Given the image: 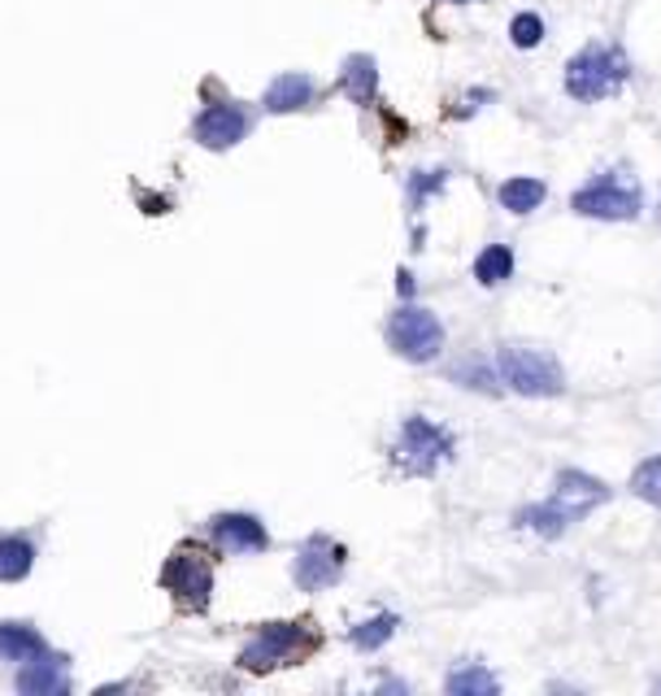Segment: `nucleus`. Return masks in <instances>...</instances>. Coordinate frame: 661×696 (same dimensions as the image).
Masks as SVG:
<instances>
[{
    "label": "nucleus",
    "instance_id": "aec40b11",
    "mask_svg": "<svg viewBox=\"0 0 661 696\" xmlns=\"http://www.w3.org/2000/svg\"><path fill=\"white\" fill-rule=\"evenodd\" d=\"M397 627H401V618H397V614H375V618L358 622V627L349 631V640H353L362 653H375L379 644H388V640L397 635Z\"/></svg>",
    "mask_w": 661,
    "mask_h": 696
},
{
    "label": "nucleus",
    "instance_id": "9b49d317",
    "mask_svg": "<svg viewBox=\"0 0 661 696\" xmlns=\"http://www.w3.org/2000/svg\"><path fill=\"white\" fill-rule=\"evenodd\" d=\"M14 687L23 696H66L70 692V657L49 648V653L23 661L18 674H14Z\"/></svg>",
    "mask_w": 661,
    "mask_h": 696
},
{
    "label": "nucleus",
    "instance_id": "a211bd4d",
    "mask_svg": "<svg viewBox=\"0 0 661 696\" xmlns=\"http://www.w3.org/2000/svg\"><path fill=\"white\" fill-rule=\"evenodd\" d=\"M522 527H531L535 536H561L570 523H574V514L566 510V505H557V501H548V505H531V510H522V518H518Z\"/></svg>",
    "mask_w": 661,
    "mask_h": 696
},
{
    "label": "nucleus",
    "instance_id": "6e6552de",
    "mask_svg": "<svg viewBox=\"0 0 661 696\" xmlns=\"http://www.w3.org/2000/svg\"><path fill=\"white\" fill-rule=\"evenodd\" d=\"M248 131H252V114H248L239 101H213V105H205V109L196 114V123H192V140H196L200 149H209V153L235 149L239 140H248Z\"/></svg>",
    "mask_w": 661,
    "mask_h": 696
},
{
    "label": "nucleus",
    "instance_id": "423d86ee",
    "mask_svg": "<svg viewBox=\"0 0 661 696\" xmlns=\"http://www.w3.org/2000/svg\"><path fill=\"white\" fill-rule=\"evenodd\" d=\"M570 209L583 218H605V222H631L639 214V192L631 183H622L618 175H600L587 188H579L570 196Z\"/></svg>",
    "mask_w": 661,
    "mask_h": 696
},
{
    "label": "nucleus",
    "instance_id": "39448f33",
    "mask_svg": "<svg viewBox=\"0 0 661 696\" xmlns=\"http://www.w3.org/2000/svg\"><path fill=\"white\" fill-rule=\"evenodd\" d=\"M345 562H349L345 544H336L330 536H322V531H317V536H309V540L296 549L291 579H296V588H300V592H322V588H330V583H340Z\"/></svg>",
    "mask_w": 661,
    "mask_h": 696
},
{
    "label": "nucleus",
    "instance_id": "20e7f679",
    "mask_svg": "<svg viewBox=\"0 0 661 696\" xmlns=\"http://www.w3.org/2000/svg\"><path fill=\"white\" fill-rule=\"evenodd\" d=\"M304 648H313V635L304 631V622H265L239 648V666L244 670H274V666H287Z\"/></svg>",
    "mask_w": 661,
    "mask_h": 696
},
{
    "label": "nucleus",
    "instance_id": "6ab92c4d",
    "mask_svg": "<svg viewBox=\"0 0 661 696\" xmlns=\"http://www.w3.org/2000/svg\"><path fill=\"white\" fill-rule=\"evenodd\" d=\"M475 279H479L483 287H496V283L514 279V253H509L505 244L483 248V253H479V261H475Z\"/></svg>",
    "mask_w": 661,
    "mask_h": 696
},
{
    "label": "nucleus",
    "instance_id": "393cba45",
    "mask_svg": "<svg viewBox=\"0 0 661 696\" xmlns=\"http://www.w3.org/2000/svg\"><path fill=\"white\" fill-rule=\"evenodd\" d=\"M449 179H444V170H418L414 179H410V196H414V205H423L431 192H440Z\"/></svg>",
    "mask_w": 661,
    "mask_h": 696
},
{
    "label": "nucleus",
    "instance_id": "a878e982",
    "mask_svg": "<svg viewBox=\"0 0 661 696\" xmlns=\"http://www.w3.org/2000/svg\"><path fill=\"white\" fill-rule=\"evenodd\" d=\"M397 292L410 300V296H414V274H405V270H401V274H397Z\"/></svg>",
    "mask_w": 661,
    "mask_h": 696
},
{
    "label": "nucleus",
    "instance_id": "412c9836",
    "mask_svg": "<svg viewBox=\"0 0 661 696\" xmlns=\"http://www.w3.org/2000/svg\"><path fill=\"white\" fill-rule=\"evenodd\" d=\"M449 692L453 696H496V679L483 666H462L449 674Z\"/></svg>",
    "mask_w": 661,
    "mask_h": 696
},
{
    "label": "nucleus",
    "instance_id": "f3484780",
    "mask_svg": "<svg viewBox=\"0 0 661 696\" xmlns=\"http://www.w3.org/2000/svg\"><path fill=\"white\" fill-rule=\"evenodd\" d=\"M496 196H501V205H505L509 214H531V209L548 196V188H544L540 179H527V175H522V179H505Z\"/></svg>",
    "mask_w": 661,
    "mask_h": 696
},
{
    "label": "nucleus",
    "instance_id": "ddd939ff",
    "mask_svg": "<svg viewBox=\"0 0 661 696\" xmlns=\"http://www.w3.org/2000/svg\"><path fill=\"white\" fill-rule=\"evenodd\" d=\"M49 653V640L36 622L27 618H0V661H10V666H23L31 657Z\"/></svg>",
    "mask_w": 661,
    "mask_h": 696
},
{
    "label": "nucleus",
    "instance_id": "2eb2a0df",
    "mask_svg": "<svg viewBox=\"0 0 661 696\" xmlns=\"http://www.w3.org/2000/svg\"><path fill=\"white\" fill-rule=\"evenodd\" d=\"M40 562V544L27 531H0V583H23Z\"/></svg>",
    "mask_w": 661,
    "mask_h": 696
},
{
    "label": "nucleus",
    "instance_id": "4468645a",
    "mask_svg": "<svg viewBox=\"0 0 661 696\" xmlns=\"http://www.w3.org/2000/svg\"><path fill=\"white\" fill-rule=\"evenodd\" d=\"M553 501H557V505H566L574 518H583L587 510H596L600 501H609V488H605L600 479L583 475V471H561V475H557V492H553Z\"/></svg>",
    "mask_w": 661,
    "mask_h": 696
},
{
    "label": "nucleus",
    "instance_id": "9d476101",
    "mask_svg": "<svg viewBox=\"0 0 661 696\" xmlns=\"http://www.w3.org/2000/svg\"><path fill=\"white\" fill-rule=\"evenodd\" d=\"M209 540L222 549V553H265L270 549V531L257 514H244V510H226V514H213L209 518Z\"/></svg>",
    "mask_w": 661,
    "mask_h": 696
},
{
    "label": "nucleus",
    "instance_id": "7ed1b4c3",
    "mask_svg": "<svg viewBox=\"0 0 661 696\" xmlns=\"http://www.w3.org/2000/svg\"><path fill=\"white\" fill-rule=\"evenodd\" d=\"M388 344L405 362H431L444 348V326L423 305H401L392 313V322H388Z\"/></svg>",
    "mask_w": 661,
    "mask_h": 696
},
{
    "label": "nucleus",
    "instance_id": "f03ea898",
    "mask_svg": "<svg viewBox=\"0 0 661 696\" xmlns=\"http://www.w3.org/2000/svg\"><path fill=\"white\" fill-rule=\"evenodd\" d=\"M496 366H501V379L522 397H557L566 388L557 358L540 353V348H501Z\"/></svg>",
    "mask_w": 661,
    "mask_h": 696
},
{
    "label": "nucleus",
    "instance_id": "4be33fe9",
    "mask_svg": "<svg viewBox=\"0 0 661 696\" xmlns=\"http://www.w3.org/2000/svg\"><path fill=\"white\" fill-rule=\"evenodd\" d=\"M631 492H635L639 501H648V505H661V453L648 457V462L631 475Z\"/></svg>",
    "mask_w": 661,
    "mask_h": 696
},
{
    "label": "nucleus",
    "instance_id": "5701e85b",
    "mask_svg": "<svg viewBox=\"0 0 661 696\" xmlns=\"http://www.w3.org/2000/svg\"><path fill=\"white\" fill-rule=\"evenodd\" d=\"M453 379H457L462 388H479V392H488V397H496L501 384H505V379H496V375L488 371V362H462V366L453 371Z\"/></svg>",
    "mask_w": 661,
    "mask_h": 696
},
{
    "label": "nucleus",
    "instance_id": "bb28decb",
    "mask_svg": "<svg viewBox=\"0 0 661 696\" xmlns=\"http://www.w3.org/2000/svg\"><path fill=\"white\" fill-rule=\"evenodd\" d=\"M657 222H661V205H657Z\"/></svg>",
    "mask_w": 661,
    "mask_h": 696
},
{
    "label": "nucleus",
    "instance_id": "0eeeda50",
    "mask_svg": "<svg viewBox=\"0 0 661 696\" xmlns=\"http://www.w3.org/2000/svg\"><path fill=\"white\" fill-rule=\"evenodd\" d=\"M161 588H166L183 609H205L209 596H213V570H209V562H205L200 553L179 549V553H170L166 566H161Z\"/></svg>",
    "mask_w": 661,
    "mask_h": 696
},
{
    "label": "nucleus",
    "instance_id": "b1692460",
    "mask_svg": "<svg viewBox=\"0 0 661 696\" xmlns=\"http://www.w3.org/2000/svg\"><path fill=\"white\" fill-rule=\"evenodd\" d=\"M509 40H514L518 49H535V44L544 40V18H540V14H518V18L509 23Z\"/></svg>",
    "mask_w": 661,
    "mask_h": 696
},
{
    "label": "nucleus",
    "instance_id": "1a4fd4ad",
    "mask_svg": "<svg viewBox=\"0 0 661 696\" xmlns=\"http://www.w3.org/2000/svg\"><path fill=\"white\" fill-rule=\"evenodd\" d=\"M397 457L405 462V471L414 475H431L440 462L453 457V436L427 418H405L401 440H397Z\"/></svg>",
    "mask_w": 661,
    "mask_h": 696
},
{
    "label": "nucleus",
    "instance_id": "dca6fc26",
    "mask_svg": "<svg viewBox=\"0 0 661 696\" xmlns=\"http://www.w3.org/2000/svg\"><path fill=\"white\" fill-rule=\"evenodd\" d=\"M340 88H345V96H353L358 105H371V101H375V88H379V66H375V57L353 53V57L345 62Z\"/></svg>",
    "mask_w": 661,
    "mask_h": 696
},
{
    "label": "nucleus",
    "instance_id": "f257e3e1",
    "mask_svg": "<svg viewBox=\"0 0 661 696\" xmlns=\"http://www.w3.org/2000/svg\"><path fill=\"white\" fill-rule=\"evenodd\" d=\"M631 66L618 49H583L566 66V92L574 101H605L626 83Z\"/></svg>",
    "mask_w": 661,
    "mask_h": 696
},
{
    "label": "nucleus",
    "instance_id": "f8f14e48",
    "mask_svg": "<svg viewBox=\"0 0 661 696\" xmlns=\"http://www.w3.org/2000/svg\"><path fill=\"white\" fill-rule=\"evenodd\" d=\"M313 96H317V83L304 70H287V75L270 79V88L261 96V109L265 114H300V109L313 105Z\"/></svg>",
    "mask_w": 661,
    "mask_h": 696
}]
</instances>
